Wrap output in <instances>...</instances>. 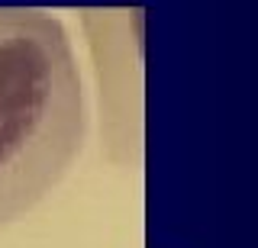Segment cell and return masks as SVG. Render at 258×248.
Instances as JSON below:
<instances>
[{"instance_id":"6da1fadb","label":"cell","mask_w":258,"mask_h":248,"mask_svg":"<svg viewBox=\"0 0 258 248\" xmlns=\"http://www.w3.org/2000/svg\"><path fill=\"white\" fill-rule=\"evenodd\" d=\"M87 139L68 26L39 7H0V229L45 203Z\"/></svg>"},{"instance_id":"7a4b0ae2","label":"cell","mask_w":258,"mask_h":248,"mask_svg":"<svg viewBox=\"0 0 258 248\" xmlns=\"http://www.w3.org/2000/svg\"><path fill=\"white\" fill-rule=\"evenodd\" d=\"M97 81L100 148L116 168H139L145 151L142 10H84Z\"/></svg>"}]
</instances>
